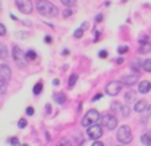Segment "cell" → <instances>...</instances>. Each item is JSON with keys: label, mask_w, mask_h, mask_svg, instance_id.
Listing matches in <instances>:
<instances>
[{"label": "cell", "mask_w": 151, "mask_h": 146, "mask_svg": "<svg viewBox=\"0 0 151 146\" xmlns=\"http://www.w3.org/2000/svg\"><path fill=\"white\" fill-rule=\"evenodd\" d=\"M147 117H148V118H151V105H148V107H147Z\"/></svg>", "instance_id": "cell-36"}, {"label": "cell", "mask_w": 151, "mask_h": 146, "mask_svg": "<svg viewBox=\"0 0 151 146\" xmlns=\"http://www.w3.org/2000/svg\"><path fill=\"white\" fill-rule=\"evenodd\" d=\"M100 113L97 111V110H90L87 114H85V117L82 118V126L84 127H90V126H93V124H97V121L100 120Z\"/></svg>", "instance_id": "cell-4"}, {"label": "cell", "mask_w": 151, "mask_h": 146, "mask_svg": "<svg viewBox=\"0 0 151 146\" xmlns=\"http://www.w3.org/2000/svg\"><path fill=\"white\" fill-rule=\"evenodd\" d=\"M114 63H116V64H122V63H123V58H122V57H117V58L114 60Z\"/></svg>", "instance_id": "cell-34"}, {"label": "cell", "mask_w": 151, "mask_h": 146, "mask_svg": "<svg viewBox=\"0 0 151 146\" xmlns=\"http://www.w3.org/2000/svg\"><path fill=\"white\" fill-rule=\"evenodd\" d=\"M70 15H72V9H70V7H68V9L63 12V18H69Z\"/></svg>", "instance_id": "cell-30"}, {"label": "cell", "mask_w": 151, "mask_h": 146, "mask_svg": "<svg viewBox=\"0 0 151 146\" xmlns=\"http://www.w3.org/2000/svg\"><path fill=\"white\" fill-rule=\"evenodd\" d=\"M53 99H54L57 104H60V105H62V104H65V102H66V95H65L63 92H56V94L53 95Z\"/></svg>", "instance_id": "cell-13"}, {"label": "cell", "mask_w": 151, "mask_h": 146, "mask_svg": "<svg viewBox=\"0 0 151 146\" xmlns=\"http://www.w3.org/2000/svg\"><path fill=\"white\" fill-rule=\"evenodd\" d=\"M65 6H68V7H72V6H75L76 4V0H60Z\"/></svg>", "instance_id": "cell-23"}, {"label": "cell", "mask_w": 151, "mask_h": 146, "mask_svg": "<svg viewBox=\"0 0 151 146\" xmlns=\"http://www.w3.org/2000/svg\"><path fill=\"white\" fill-rule=\"evenodd\" d=\"M27 58H28V60H35V58H37V53H35L34 50L27 51Z\"/></svg>", "instance_id": "cell-21"}, {"label": "cell", "mask_w": 151, "mask_h": 146, "mask_svg": "<svg viewBox=\"0 0 151 146\" xmlns=\"http://www.w3.org/2000/svg\"><path fill=\"white\" fill-rule=\"evenodd\" d=\"M120 113H122V115H123V117H128V115H129V113H131V110H129V107H122Z\"/></svg>", "instance_id": "cell-25"}, {"label": "cell", "mask_w": 151, "mask_h": 146, "mask_svg": "<svg viewBox=\"0 0 151 146\" xmlns=\"http://www.w3.org/2000/svg\"><path fill=\"white\" fill-rule=\"evenodd\" d=\"M7 143H10V145H19V140L16 137H9L7 139Z\"/></svg>", "instance_id": "cell-28"}, {"label": "cell", "mask_w": 151, "mask_h": 146, "mask_svg": "<svg viewBox=\"0 0 151 146\" xmlns=\"http://www.w3.org/2000/svg\"><path fill=\"white\" fill-rule=\"evenodd\" d=\"M139 51H141V53H148V51H151V44L150 43H144Z\"/></svg>", "instance_id": "cell-22"}, {"label": "cell", "mask_w": 151, "mask_h": 146, "mask_svg": "<svg viewBox=\"0 0 151 146\" xmlns=\"http://www.w3.org/2000/svg\"><path fill=\"white\" fill-rule=\"evenodd\" d=\"M7 57H9V54H7V47H6L4 44L0 43V58H1V60H6Z\"/></svg>", "instance_id": "cell-16"}, {"label": "cell", "mask_w": 151, "mask_h": 146, "mask_svg": "<svg viewBox=\"0 0 151 146\" xmlns=\"http://www.w3.org/2000/svg\"><path fill=\"white\" fill-rule=\"evenodd\" d=\"M116 137H117V140L120 143H129V142H132V130H131V127L126 126V124L120 126L119 130H117Z\"/></svg>", "instance_id": "cell-3"}, {"label": "cell", "mask_w": 151, "mask_h": 146, "mask_svg": "<svg viewBox=\"0 0 151 146\" xmlns=\"http://www.w3.org/2000/svg\"><path fill=\"white\" fill-rule=\"evenodd\" d=\"M0 9H1V4H0Z\"/></svg>", "instance_id": "cell-45"}, {"label": "cell", "mask_w": 151, "mask_h": 146, "mask_svg": "<svg viewBox=\"0 0 151 146\" xmlns=\"http://www.w3.org/2000/svg\"><path fill=\"white\" fill-rule=\"evenodd\" d=\"M87 136H88L90 139H93V140L101 137V136H103V129H101V126H99V124L90 126L88 130H87Z\"/></svg>", "instance_id": "cell-8"}, {"label": "cell", "mask_w": 151, "mask_h": 146, "mask_svg": "<svg viewBox=\"0 0 151 146\" xmlns=\"http://www.w3.org/2000/svg\"><path fill=\"white\" fill-rule=\"evenodd\" d=\"M99 56H100L101 58H106V57H107V51H106V50H101L100 53H99Z\"/></svg>", "instance_id": "cell-32"}, {"label": "cell", "mask_w": 151, "mask_h": 146, "mask_svg": "<svg viewBox=\"0 0 151 146\" xmlns=\"http://www.w3.org/2000/svg\"><path fill=\"white\" fill-rule=\"evenodd\" d=\"M120 89H122V82H119V80H111V82H109L107 86H106V94L110 95V97H116V95L120 92Z\"/></svg>", "instance_id": "cell-5"}, {"label": "cell", "mask_w": 151, "mask_h": 146, "mask_svg": "<svg viewBox=\"0 0 151 146\" xmlns=\"http://www.w3.org/2000/svg\"><path fill=\"white\" fill-rule=\"evenodd\" d=\"M44 41H46L47 44H50V43H51V37H49V35H47V37L44 38Z\"/></svg>", "instance_id": "cell-39"}, {"label": "cell", "mask_w": 151, "mask_h": 146, "mask_svg": "<svg viewBox=\"0 0 151 146\" xmlns=\"http://www.w3.org/2000/svg\"><path fill=\"white\" fill-rule=\"evenodd\" d=\"M100 98H101V94H97L96 97L93 98V101H96V99H100Z\"/></svg>", "instance_id": "cell-42"}, {"label": "cell", "mask_w": 151, "mask_h": 146, "mask_svg": "<svg viewBox=\"0 0 151 146\" xmlns=\"http://www.w3.org/2000/svg\"><path fill=\"white\" fill-rule=\"evenodd\" d=\"M101 124H103L107 130H113V129H116V126H117V118H116L114 115H111V114H106V115L101 117Z\"/></svg>", "instance_id": "cell-6"}, {"label": "cell", "mask_w": 151, "mask_h": 146, "mask_svg": "<svg viewBox=\"0 0 151 146\" xmlns=\"http://www.w3.org/2000/svg\"><path fill=\"white\" fill-rule=\"evenodd\" d=\"M37 10L43 16H49V18H53V16L59 15V9L49 0H38L37 1Z\"/></svg>", "instance_id": "cell-1"}, {"label": "cell", "mask_w": 151, "mask_h": 146, "mask_svg": "<svg viewBox=\"0 0 151 146\" xmlns=\"http://www.w3.org/2000/svg\"><path fill=\"white\" fill-rule=\"evenodd\" d=\"M15 4L25 15H29L32 12V3H31V0H15Z\"/></svg>", "instance_id": "cell-7"}, {"label": "cell", "mask_w": 151, "mask_h": 146, "mask_svg": "<svg viewBox=\"0 0 151 146\" xmlns=\"http://www.w3.org/2000/svg\"><path fill=\"white\" fill-rule=\"evenodd\" d=\"M142 69L145 72H151V58H147L144 63H142Z\"/></svg>", "instance_id": "cell-19"}, {"label": "cell", "mask_w": 151, "mask_h": 146, "mask_svg": "<svg viewBox=\"0 0 151 146\" xmlns=\"http://www.w3.org/2000/svg\"><path fill=\"white\" fill-rule=\"evenodd\" d=\"M0 35H6V26L3 24H0Z\"/></svg>", "instance_id": "cell-31"}, {"label": "cell", "mask_w": 151, "mask_h": 146, "mask_svg": "<svg viewBox=\"0 0 151 146\" xmlns=\"http://www.w3.org/2000/svg\"><path fill=\"white\" fill-rule=\"evenodd\" d=\"M138 91H139L141 94H147V92H150L151 91V82H148V80H142V82H139V85H138Z\"/></svg>", "instance_id": "cell-11"}, {"label": "cell", "mask_w": 151, "mask_h": 146, "mask_svg": "<svg viewBox=\"0 0 151 146\" xmlns=\"http://www.w3.org/2000/svg\"><path fill=\"white\" fill-rule=\"evenodd\" d=\"M63 56H69V50H63Z\"/></svg>", "instance_id": "cell-43"}, {"label": "cell", "mask_w": 151, "mask_h": 146, "mask_svg": "<svg viewBox=\"0 0 151 146\" xmlns=\"http://www.w3.org/2000/svg\"><path fill=\"white\" fill-rule=\"evenodd\" d=\"M135 111L137 113H144L145 110H147V101L145 99H139V101H137V104H135Z\"/></svg>", "instance_id": "cell-12"}, {"label": "cell", "mask_w": 151, "mask_h": 146, "mask_svg": "<svg viewBox=\"0 0 151 146\" xmlns=\"http://www.w3.org/2000/svg\"><path fill=\"white\" fill-rule=\"evenodd\" d=\"M82 34H84V29H82V28H79V29H76V31L73 32V37H75V38H81V37H82Z\"/></svg>", "instance_id": "cell-27"}, {"label": "cell", "mask_w": 151, "mask_h": 146, "mask_svg": "<svg viewBox=\"0 0 151 146\" xmlns=\"http://www.w3.org/2000/svg\"><path fill=\"white\" fill-rule=\"evenodd\" d=\"M27 124H28V123H27V120H25V118H21V120L18 121V127H19V129H25V127H27Z\"/></svg>", "instance_id": "cell-26"}, {"label": "cell", "mask_w": 151, "mask_h": 146, "mask_svg": "<svg viewBox=\"0 0 151 146\" xmlns=\"http://www.w3.org/2000/svg\"><path fill=\"white\" fill-rule=\"evenodd\" d=\"M137 80H138V76H137V75H129V76H123V78L120 79L122 85H128V86H132V85H135V83H137Z\"/></svg>", "instance_id": "cell-10"}, {"label": "cell", "mask_w": 151, "mask_h": 146, "mask_svg": "<svg viewBox=\"0 0 151 146\" xmlns=\"http://www.w3.org/2000/svg\"><path fill=\"white\" fill-rule=\"evenodd\" d=\"M76 80H78V76H76V75H72V76L69 78V86L72 88V86L76 83Z\"/></svg>", "instance_id": "cell-24"}, {"label": "cell", "mask_w": 151, "mask_h": 146, "mask_svg": "<svg viewBox=\"0 0 151 146\" xmlns=\"http://www.w3.org/2000/svg\"><path fill=\"white\" fill-rule=\"evenodd\" d=\"M6 89H7V82H6L4 79L0 78V94H4Z\"/></svg>", "instance_id": "cell-18"}, {"label": "cell", "mask_w": 151, "mask_h": 146, "mask_svg": "<svg viewBox=\"0 0 151 146\" xmlns=\"http://www.w3.org/2000/svg\"><path fill=\"white\" fill-rule=\"evenodd\" d=\"M103 145H104V143H103V142H99L97 139L94 140V146H103Z\"/></svg>", "instance_id": "cell-37"}, {"label": "cell", "mask_w": 151, "mask_h": 146, "mask_svg": "<svg viewBox=\"0 0 151 146\" xmlns=\"http://www.w3.org/2000/svg\"><path fill=\"white\" fill-rule=\"evenodd\" d=\"M81 28H82V29H84V31H85V29H88V24H87V22H84V24H82V26H81Z\"/></svg>", "instance_id": "cell-40"}, {"label": "cell", "mask_w": 151, "mask_h": 146, "mask_svg": "<svg viewBox=\"0 0 151 146\" xmlns=\"http://www.w3.org/2000/svg\"><path fill=\"white\" fill-rule=\"evenodd\" d=\"M0 78L4 79L6 82L10 80V78H12V70H10V67H9L7 64H0Z\"/></svg>", "instance_id": "cell-9"}, {"label": "cell", "mask_w": 151, "mask_h": 146, "mask_svg": "<svg viewBox=\"0 0 151 146\" xmlns=\"http://www.w3.org/2000/svg\"><path fill=\"white\" fill-rule=\"evenodd\" d=\"M41 91H43V82L40 80V82L34 86V94H35V95H38V94H41Z\"/></svg>", "instance_id": "cell-20"}, {"label": "cell", "mask_w": 151, "mask_h": 146, "mask_svg": "<svg viewBox=\"0 0 151 146\" xmlns=\"http://www.w3.org/2000/svg\"><path fill=\"white\" fill-rule=\"evenodd\" d=\"M27 114H28V115H32V114H34V108H32V107H28V108H27Z\"/></svg>", "instance_id": "cell-33"}, {"label": "cell", "mask_w": 151, "mask_h": 146, "mask_svg": "<svg viewBox=\"0 0 151 146\" xmlns=\"http://www.w3.org/2000/svg\"><path fill=\"white\" fill-rule=\"evenodd\" d=\"M12 54H13V61L16 63V66H19L21 69H24L27 66V53H24L21 47L18 46H13L12 48Z\"/></svg>", "instance_id": "cell-2"}, {"label": "cell", "mask_w": 151, "mask_h": 146, "mask_svg": "<svg viewBox=\"0 0 151 146\" xmlns=\"http://www.w3.org/2000/svg\"><path fill=\"white\" fill-rule=\"evenodd\" d=\"M110 108H111V111H113V113H120V110H122V105H120L117 101H113Z\"/></svg>", "instance_id": "cell-17"}, {"label": "cell", "mask_w": 151, "mask_h": 146, "mask_svg": "<svg viewBox=\"0 0 151 146\" xmlns=\"http://www.w3.org/2000/svg\"><path fill=\"white\" fill-rule=\"evenodd\" d=\"M101 21H103V15H101V13H99V15L96 16V22H101Z\"/></svg>", "instance_id": "cell-35"}, {"label": "cell", "mask_w": 151, "mask_h": 146, "mask_svg": "<svg viewBox=\"0 0 151 146\" xmlns=\"http://www.w3.org/2000/svg\"><path fill=\"white\" fill-rule=\"evenodd\" d=\"M99 37H100V35H99V31H97V29H94V38H96V41L99 40Z\"/></svg>", "instance_id": "cell-38"}, {"label": "cell", "mask_w": 151, "mask_h": 146, "mask_svg": "<svg viewBox=\"0 0 151 146\" xmlns=\"http://www.w3.org/2000/svg\"><path fill=\"white\" fill-rule=\"evenodd\" d=\"M141 142H142L144 145L151 146V132H145V133L141 136Z\"/></svg>", "instance_id": "cell-15"}, {"label": "cell", "mask_w": 151, "mask_h": 146, "mask_svg": "<svg viewBox=\"0 0 151 146\" xmlns=\"http://www.w3.org/2000/svg\"><path fill=\"white\" fill-rule=\"evenodd\" d=\"M125 101H126L128 104L135 102V101H137V92H134V91H128L126 95H125Z\"/></svg>", "instance_id": "cell-14"}, {"label": "cell", "mask_w": 151, "mask_h": 146, "mask_svg": "<svg viewBox=\"0 0 151 146\" xmlns=\"http://www.w3.org/2000/svg\"><path fill=\"white\" fill-rule=\"evenodd\" d=\"M128 47H126V46H120V47H117V53H119V54H123V53H126V51H128Z\"/></svg>", "instance_id": "cell-29"}, {"label": "cell", "mask_w": 151, "mask_h": 146, "mask_svg": "<svg viewBox=\"0 0 151 146\" xmlns=\"http://www.w3.org/2000/svg\"><path fill=\"white\" fill-rule=\"evenodd\" d=\"M53 85H59V79H54L53 80Z\"/></svg>", "instance_id": "cell-44"}, {"label": "cell", "mask_w": 151, "mask_h": 146, "mask_svg": "<svg viewBox=\"0 0 151 146\" xmlns=\"http://www.w3.org/2000/svg\"><path fill=\"white\" fill-rule=\"evenodd\" d=\"M46 111H47V113H50V111H51V107H50V104H47V105H46Z\"/></svg>", "instance_id": "cell-41"}]
</instances>
